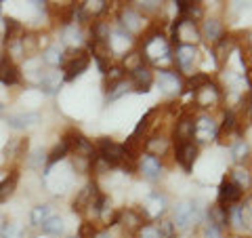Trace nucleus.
Wrapping results in <instances>:
<instances>
[{"mask_svg":"<svg viewBox=\"0 0 252 238\" xmlns=\"http://www.w3.org/2000/svg\"><path fill=\"white\" fill-rule=\"evenodd\" d=\"M141 55H143L145 63H152V66H166V63L172 61L170 42L166 40L164 32H160L158 26L145 32L143 40H141Z\"/></svg>","mask_w":252,"mask_h":238,"instance_id":"1","label":"nucleus"},{"mask_svg":"<svg viewBox=\"0 0 252 238\" xmlns=\"http://www.w3.org/2000/svg\"><path fill=\"white\" fill-rule=\"evenodd\" d=\"M204 219H206V211L200 207L198 200L179 202L177 207L172 209V226H175V230H187Z\"/></svg>","mask_w":252,"mask_h":238,"instance_id":"2","label":"nucleus"},{"mask_svg":"<svg viewBox=\"0 0 252 238\" xmlns=\"http://www.w3.org/2000/svg\"><path fill=\"white\" fill-rule=\"evenodd\" d=\"M91 63V53L84 51V49H67L63 53V80L72 82L74 78H78L82 72H86V68H89Z\"/></svg>","mask_w":252,"mask_h":238,"instance_id":"3","label":"nucleus"},{"mask_svg":"<svg viewBox=\"0 0 252 238\" xmlns=\"http://www.w3.org/2000/svg\"><path fill=\"white\" fill-rule=\"evenodd\" d=\"M170 40L175 42V44L198 46V42L202 40L198 23H191V21H187V19L177 17L175 23H172V30H170Z\"/></svg>","mask_w":252,"mask_h":238,"instance_id":"4","label":"nucleus"},{"mask_svg":"<svg viewBox=\"0 0 252 238\" xmlns=\"http://www.w3.org/2000/svg\"><path fill=\"white\" fill-rule=\"evenodd\" d=\"M219 122L206 112H200L193 116V144H208V141L217 139Z\"/></svg>","mask_w":252,"mask_h":238,"instance_id":"5","label":"nucleus"},{"mask_svg":"<svg viewBox=\"0 0 252 238\" xmlns=\"http://www.w3.org/2000/svg\"><path fill=\"white\" fill-rule=\"evenodd\" d=\"M94 148H97V154L103 158V160L109 166H118V164H124L126 160H128V156H126V150H124V144H118V141L109 139V137H101L99 144L94 146Z\"/></svg>","mask_w":252,"mask_h":238,"instance_id":"6","label":"nucleus"},{"mask_svg":"<svg viewBox=\"0 0 252 238\" xmlns=\"http://www.w3.org/2000/svg\"><path fill=\"white\" fill-rule=\"evenodd\" d=\"M154 78H156L158 86L162 89V93L168 95V97H177V95H181V93H183V89H185L183 76L177 74V72H172V70H168V68L156 70Z\"/></svg>","mask_w":252,"mask_h":238,"instance_id":"7","label":"nucleus"},{"mask_svg":"<svg viewBox=\"0 0 252 238\" xmlns=\"http://www.w3.org/2000/svg\"><path fill=\"white\" fill-rule=\"evenodd\" d=\"M193 104L195 108H200V110H210V108H217L220 101H223V91H220V86L215 84L212 80H208L204 86H200L198 91H193Z\"/></svg>","mask_w":252,"mask_h":238,"instance_id":"8","label":"nucleus"},{"mask_svg":"<svg viewBox=\"0 0 252 238\" xmlns=\"http://www.w3.org/2000/svg\"><path fill=\"white\" fill-rule=\"evenodd\" d=\"M65 144L69 148V154H72L74 158H86V160H93V158L97 156V148H94L93 141L86 139L84 135L76 133V131L65 135Z\"/></svg>","mask_w":252,"mask_h":238,"instance_id":"9","label":"nucleus"},{"mask_svg":"<svg viewBox=\"0 0 252 238\" xmlns=\"http://www.w3.org/2000/svg\"><path fill=\"white\" fill-rule=\"evenodd\" d=\"M172 61L177 63V68L185 76L195 74V61H198V46H189V44H177V49L172 51Z\"/></svg>","mask_w":252,"mask_h":238,"instance_id":"10","label":"nucleus"},{"mask_svg":"<svg viewBox=\"0 0 252 238\" xmlns=\"http://www.w3.org/2000/svg\"><path fill=\"white\" fill-rule=\"evenodd\" d=\"M118 21H120V30H124L126 34H139L145 30V15H141L135 6H122Z\"/></svg>","mask_w":252,"mask_h":238,"instance_id":"11","label":"nucleus"},{"mask_svg":"<svg viewBox=\"0 0 252 238\" xmlns=\"http://www.w3.org/2000/svg\"><path fill=\"white\" fill-rule=\"evenodd\" d=\"M137 171L147 181L156 184V181L162 179V160L160 158H156V156H152V154H141L139 160H137Z\"/></svg>","mask_w":252,"mask_h":238,"instance_id":"12","label":"nucleus"},{"mask_svg":"<svg viewBox=\"0 0 252 238\" xmlns=\"http://www.w3.org/2000/svg\"><path fill=\"white\" fill-rule=\"evenodd\" d=\"M168 202H166V196H164L162 192H158V190H154V192H149L145 196L143 200V209H141V213H143V217L149 221V219H156L160 217L164 211H166Z\"/></svg>","mask_w":252,"mask_h":238,"instance_id":"13","label":"nucleus"},{"mask_svg":"<svg viewBox=\"0 0 252 238\" xmlns=\"http://www.w3.org/2000/svg\"><path fill=\"white\" fill-rule=\"evenodd\" d=\"M91 57L97 61V66L101 72H107L109 68H112V57H114V53H112V46H109V40H91Z\"/></svg>","mask_w":252,"mask_h":238,"instance_id":"14","label":"nucleus"},{"mask_svg":"<svg viewBox=\"0 0 252 238\" xmlns=\"http://www.w3.org/2000/svg\"><path fill=\"white\" fill-rule=\"evenodd\" d=\"M198 154H200V146L193 144V141H185V144L175 146V160L183 166L187 173L193 169L195 160H198Z\"/></svg>","mask_w":252,"mask_h":238,"instance_id":"15","label":"nucleus"},{"mask_svg":"<svg viewBox=\"0 0 252 238\" xmlns=\"http://www.w3.org/2000/svg\"><path fill=\"white\" fill-rule=\"evenodd\" d=\"M242 196H244L242 190L235 186L229 177H225L223 181H220V186H219L217 204H220L223 209H227V207H231V204H238L242 200Z\"/></svg>","mask_w":252,"mask_h":238,"instance_id":"16","label":"nucleus"},{"mask_svg":"<svg viewBox=\"0 0 252 238\" xmlns=\"http://www.w3.org/2000/svg\"><path fill=\"white\" fill-rule=\"evenodd\" d=\"M193 116H195V114H185V112H181V116L177 118L175 131H172V137H175V146L185 144V141H193Z\"/></svg>","mask_w":252,"mask_h":238,"instance_id":"17","label":"nucleus"},{"mask_svg":"<svg viewBox=\"0 0 252 238\" xmlns=\"http://www.w3.org/2000/svg\"><path fill=\"white\" fill-rule=\"evenodd\" d=\"M99 188H97V184L94 181H91V184H86L82 190H80V194H78L76 198H74V202H72V209L76 211V213H84V211H89L91 207H93V202L99 198Z\"/></svg>","mask_w":252,"mask_h":238,"instance_id":"18","label":"nucleus"},{"mask_svg":"<svg viewBox=\"0 0 252 238\" xmlns=\"http://www.w3.org/2000/svg\"><path fill=\"white\" fill-rule=\"evenodd\" d=\"M132 86H135V93H147L149 89H152V84L156 82L154 78V70L147 66V63H143L141 68H137L135 72L128 74Z\"/></svg>","mask_w":252,"mask_h":238,"instance_id":"19","label":"nucleus"},{"mask_svg":"<svg viewBox=\"0 0 252 238\" xmlns=\"http://www.w3.org/2000/svg\"><path fill=\"white\" fill-rule=\"evenodd\" d=\"M118 224H120L126 232H139L143 226H147V219L143 217V213L137 209H124V211H118Z\"/></svg>","mask_w":252,"mask_h":238,"instance_id":"20","label":"nucleus"},{"mask_svg":"<svg viewBox=\"0 0 252 238\" xmlns=\"http://www.w3.org/2000/svg\"><path fill=\"white\" fill-rule=\"evenodd\" d=\"M177 6V13L181 19H187L191 23H198L204 19V6L200 2H187V0H179V2H172Z\"/></svg>","mask_w":252,"mask_h":238,"instance_id":"21","label":"nucleus"},{"mask_svg":"<svg viewBox=\"0 0 252 238\" xmlns=\"http://www.w3.org/2000/svg\"><path fill=\"white\" fill-rule=\"evenodd\" d=\"M235 53V38L231 34H223L219 38V42H215V59L219 66H225L229 57Z\"/></svg>","mask_w":252,"mask_h":238,"instance_id":"22","label":"nucleus"},{"mask_svg":"<svg viewBox=\"0 0 252 238\" xmlns=\"http://www.w3.org/2000/svg\"><path fill=\"white\" fill-rule=\"evenodd\" d=\"M170 152V139L164 135H149L145 139V154H152L156 158H162Z\"/></svg>","mask_w":252,"mask_h":238,"instance_id":"23","label":"nucleus"},{"mask_svg":"<svg viewBox=\"0 0 252 238\" xmlns=\"http://www.w3.org/2000/svg\"><path fill=\"white\" fill-rule=\"evenodd\" d=\"M225 34V28H223V23H220L219 19L215 17H210V19H204L202 21V26H200V36H202V40H206V42H219V38Z\"/></svg>","mask_w":252,"mask_h":238,"instance_id":"24","label":"nucleus"},{"mask_svg":"<svg viewBox=\"0 0 252 238\" xmlns=\"http://www.w3.org/2000/svg\"><path fill=\"white\" fill-rule=\"evenodd\" d=\"M19 68L15 66V61L11 57H2L0 59V82L4 86H13L19 82Z\"/></svg>","mask_w":252,"mask_h":238,"instance_id":"25","label":"nucleus"},{"mask_svg":"<svg viewBox=\"0 0 252 238\" xmlns=\"http://www.w3.org/2000/svg\"><path fill=\"white\" fill-rule=\"evenodd\" d=\"M61 82H63V72H59V70H49V72H42L40 89L46 95H55V93L59 91Z\"/></svg>","mask_w":252,"mask_h":238,"instance_id":"26","label":"nucleus"},{"mask_svg":"<svg viewBox=\"0 0 252 238\" xmlns=\"http://www.w3.org/2000/svg\"><path fill=\"white\" fill-rule=\"evenodd\" d=\"M229 179L242 190V192H248V190L252 188V173H250L244 164H235V166H233Z\"/></svg>","mask_w":252,"mask_h":238,"instance_id":"27","label":"nucleus"},{"mask_svg":"<svg viewBox=\"0 0 252 238\" xmlns=\"http://www.w3.org/2000/svg\"><path fill=\"white\" fill-rule=\"evenodd\" d=\"M9 126L13 129H30V126H34L40 122V114L38 112H26V114H13L9 116Z\"/></svg>","mask_w":252,"mask_h":238,"instance_id":"28","label":"nucleus"},{"mask_svg":"<svg viewBox=\"0 0 252 238\" xmlns=\"http://www.w3.org/2000/svg\"><path fill=\"white\" fill-rule=\"evenodd\" d=\"M132 91H135V86H132L130 78L126 76L124 80L116 82V84H112V86H107V99H109V101L120 99V97H124V95H128V93H132Z\"/></svg>","mask_w":252,"mask_h":238,"instance_id":"29","label":"nucleus"},{"mask_svg":"<svg viewBox=\"0 0 252 238\" xmlns=\"http://www.w3.org/2000/svg\"><path fill=\"white\" fill-rule=\"evenodd\" d=\"M143 63H145V59H143V55H141V51H130V53L122 55V70L126 72V76L130 72H135V70L141 68Z\"/></svg>","mask_w":252,"mask_h":238,"instance_id":"30","label":"nucleus"},{"mask_svg":"<svg viewBox=\"0 0 252 238\" xmlns=\"http://www.w3.org/2000/svg\"><path fill=\"white\" fill-rule=\"evenodd\" d=\"M17 179H19L17 171H13L9 177H4L2 181H0V204L6 202V200H9V198L13 196L15 188H17Z\"/></svg>","mask_w":252,"mask_h":238,"instance_id":"31","label":"nucleus"},{"mask_svg":"<svg viewBox=\"0 0 252 238\" xmlns=\"http://www.w3.org/2000/svg\"><path fill=\"white\" fill-rule=\"evenodd\" d=\"M63 40L69 44V49H78V44L82 40V32H80V26H76V23H67V26H63Z\"/></svg>","mask_w":252,"mask_h":238,"instance_id":"32","label":"nucleus"},{"mask_svg":"<svg viewBox=\"0 0 252 238\" xmlns=\"http://www.w3.org/2000/svg\"><path fill=\"white\" fill-rule=\"evenodd\" d=\"M231 148V158L235 160V164H244L248 160V156H250V146H248V141L246 139H238L235 144L229 146Z\"/></svg>","mask_w":252,"mask_h":238,"instance_id":"33","label":"nucleus"},{"mask_svg":"<svg viewBox=\"0 0 252 238\" xmlns=\"http://www.w3.org/2000/svg\"><path fill=\"white\" fill-rule=\"evenodd\" d=\"M23 38V26L15 19H6V32H4V40L6 44H13V42H19Z\"/></svg>","mask_w":252,"mask_h":238,"instance_id":"34","label":"nucleus"},{"mask_svg":"<svg viewBox=\"0 0 252 238\" xmlns=\"http://www.w3.org/2000/svg\"><path fill=\"white\" fill-rule=\"evenodd\" d=\"M49 217H53L51 204H38V207H34L30 213V224L32 226H42Z\"/></svg>","mask_w":252,"mask_h":238,"instance_id":"35","label":"nucleus"},{"mask_svg":"<svg viewBox=\"0 0 252 238\" xmlns=\"http://www.w3.org/2000/svg\"><path fill=\"white\" fill-rule=\"evenodd\" d=\"M19 44H21V55L26 59L34 57V55L38 53V46H40V44H38V36H34V34H23Z\"/></svg>","mask_w":252,"mask_h":238,"instance_id":"36","label":"nucleus"},{"mask_svg":"<svg viewBox=\"0 0 252 238\" xmlns=\"http://www.w3.org/2000/svg\"><path fill=\"white\" fill-rule=\"evenodd\" d=\"M42 59H44V63H49V66H61L63 63V49L59 44H49L42 53Z\"/></svg>","mask_w":252,"mask_h":238,"instance_id":"37","label":"nucleus"},{"mask_svg":"<svg viewBox=\"0 0 252 238\" xmlns=\"http://www.w3.org/2000/svg\"><path fill=\"white\" fill-rule=\"evenodd\" d=\"M69 154V148H67V144H65V139L61 141V144H57L53 150H51V154L46 156V171L51 169V166L55 164V162H59V160H63Z\"/></svg>","mask_w":252,"mask_h":238,"instance_id":"38","label":"nucleus"},{"mask_svg":"<svg viewBox=\"0 0 252 238\" xmlns=\"http://www.w3.org/2000/svg\"><path fill=\"white\" fill-rule=\"evenodd\" d=\"M42 232L49 234V236H59V234H63V219L57 217V215L49 217V219H46L44 224H42Z\"/></svg>","mask_w":252,"mask_h":238,"instance_id":"39","label":"nucleus"},{"mask_svg":"<svg viewBox=\"0 0 252 238\" xmlns=\"http://www.w3.org/2000/svg\"><path fill=\"white\" fill-rule=\"evenodd\" d=\"M124 78H126V72L122 70V66H112L105 72V89L107 86H112V84H116V82L124 80Z\"/></svg>","mask_w":252,"mask_h":238,"instance_id":"40","label":"nucleus"},{"mask_svg":"<svg viewBox=\"0 0 252 238\" xmlns=\"http://www.w3.org/2000/svg\"><path fill=\"white\" fill-rule=\"evenodd\" d=\"M21 236H23V228L19 224H15V221L4 224L2 230H0V238H21Z\"/></svg>","mask_w":252,"mask_h":238,"instance_id":"41","label":"nucleus"},{"mask_svg":"<svg viewBox=\"0 0 252 238\" xmlns=\"http://www.w3.org/2000/svg\"><path fill=\"white\" fill-rule=\"evenodd\" d=\"M109 169H112V166H109L99 154L91 160V171L94 173V175H105V173H109Z\"/></svg>","mask_w":252,"mask_h":238,"instance_id":"42","label":"nucleus"},{"mask_svg":"<svg viewBox=\"0 0 252 238\" xmlns=\"http://www.w3.org/2000/svg\"><path fill=\"white\" fill-rule=\"evenodd\" d=\"M97 228H94V224H91V221H84V224L80 226V230H78V238H97Z\"/></svg>","mask_w":252,"mask_h":238,"instance_id":"43","label":"nucleus"},{"mask_svg":"<svg viewBox=\"0 0 252 238\" xmlns=\"http://www.w3.org/2000/svg\"><path fill=\"white\" fill-rule=\"evenodd\" d=\"M202 238H223V230L204 221V230H202Z\"/></svg>","mask_w":252,"mask_h":238,"instance_id":"44","label":"nucleus"},{"mask_svg":"<svg viewBox=\"0 0 252 238\" xmlns=\"http://www.w3.org/2000/svg\"><path fill=\"white\" fill-rule=\"evenodd\" d=\"M44 160H46V154L42 152V150H34V152H32V154L26 158L28 166H40Z\"/></svg>","mask_w":252,"mask_h":238,"instance_id":"45","label":"nucleus"},{"mask_svg":"<svg viewBox=\"0 0 252 238\" xmlns=\"http://www.w3.org/2000/svg\"><path fill=\"white\" fill-rule=\"evenodd\" d=\"M158 232H160L162 238H172V236H175V226H172V221L164 219V221L158 224Z\"/></svg>","mask_w":252,"mask_h":238,"instance_id":"46","label":"nucleus"},{"mask_svg":"<svg viewBox=\"0 0 252 238\" xmlns=\"http://www.w3.org/2000/svg\"><path fill=\"white\" fill-rule=\"evenodd\" d=\"M137 236L139 238H162L160 232H158V226H149V224L141 228L139 232H137Z\"/></svg>","mask_w":252,"mask_h":238,"instance_id":"47","label":"nucleus"},{"mask_svg":"<svg viewBox=\"0 0 252 238\" xmlns=\"http://www.w3.org/2000/svg\"><path fill=\"white\" fill-rule=\"evenodd\" d=\"M97 238H112V236H109V234H99Z\"/></svg>","mask_w":252,"mask_h":238,"instance_id":"48","label":"nucleus"},{"mask_svg":"<svg viewBox=\"0 0 252 238\" xmlns=\"http://www.w3.org/2000/svg\"><path fill=\"white\" fill-rule=\"evenodd\" d=\"M2 226H4V221H2V215H0V230H2Z\"/></svg>","mask_w":252,"mask_h":238,"instance_id":"49","label":"nucleus"},{"mask_svg":"<svg viewBox=\"0 0 252 238\" xmlns=\"http://www.w3.org/2000/svg\"><path fill=\"white\" fill-rule=\"evenodd\" d=\"M250 120H252V99H250Z\"/></svg>","mask_w":252,"mask_h":238,"instance_id":"50","label":"nucleus"},{"mask_svg":"<svg viewBox=\"0 0 252 238\" xmlns=\"http://www.w3.org/2000/svg\"><path fill=\"white\" fill-rule=\"evenodd\" d=\"M2 110H4V106H2V101H0V114H2Z\"/></svg>","mask_w":252,"mask_h":238,"instance_id":"51","label":"nucleus"},{"mask_svg":"<svg viewBox=\"0 0 252 238\" xmlns=\"http://www.w3.org/2000/svg\"><path fill=\"white\" fill-rule=\"evenodd\" d=\"M248 207H250V211H252V200H250V204H248Z\"/></svg>","mask_w":252,"mask_h":238,"instance_id":"52","label":"nucleus"},{"mask_svg":"<svg viewBox=\"0 0 252 238\" xmlns=\"http://www.w3.org/2000/svg\"><path fill=\"white\" fill-rule=\"evenodd\" d=\"M250 38H252V36H250Z\"/></svg>","mask_w":252,"mask_h":238,"instance_id":"53","label":"nucleus"}]
</instances>
